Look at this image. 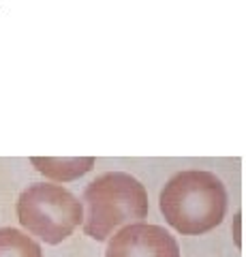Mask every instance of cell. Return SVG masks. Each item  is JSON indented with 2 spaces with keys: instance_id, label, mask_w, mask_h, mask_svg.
Here are the masks:
<instances>
[{
  "instance_id": "obj_1",
  "label": "cell",
  "mask_w": 246,
  "mask_h": 257,
  "mask_svg": "<svg viewBox=\"0 0 246 257\" xmlns=\"http://www.w3.org/2000/svg\"><path fill=\"white\" fill-rule=\"evenodd\" d=\"M165 221L184 236H199L225 219L227 191L216 174L186 170L165 184L158 199Z\"/></svg>"
},
{
  "instance_id": "obj_2",
  "label": "cell",
  "mask_w": 246,
  "mask_h": 257,
  "mask_svg": "<svg viewBox=\"0 0 246 257\" xmlns=\"http://www.w3.org/2000/svg\"><path fill=\"white\" fill-rule=\"evenodd\" d=\"M84 231L94 240H107L118 227L148 216V195L137 178L124 172H107L84 191Z\"/></svg>"
},
{
  "instance_id": "obj_3",
  "label": "cell",
  "mask_w": 246,
  "mask_h": 257,
  "mask_svg": "<svg viewBox=\"0 0 246 257\" xmlns=\"http://www.w3.org/2000/svg\"><path fill=\"white\" fill-rule=\"evenodd\" d=\"M18 219L24 229L43 242L60 244L84 221V206L56 182H35L18 199Z\"/></svg>"
},
{
  "instance_id": "obj_4",
  "label": "cell",
  "mask_w": 246,
  "mask_h": 257,
  "mask_svg": "<svg viewBox=\"0 0 246 257\" xmlns=\"http://www.w3.org/2000/svg\"><path fill=\"white\" fill-rule=\"evenodd\" d=\"M105 257H180V246L158 225L131 223L114 234Z\"/></svg>"
},
{
  "instance_id": "obj_5",
  "label": "cell",
  "mask_w": 246,
  "mask_h": 257,
  "mask_svg": "<svg viewBox=\"0 0 246 257\" xmlns=\"http://www.w3.org/2000/svg\"><path fill=\"white\" fill-rule=\"evenodd\" d=\"M39 172L47 176L50 180H58V182H69L75 180L79 176H84L86 172L92 170L94 159L92 157H71V159H54V157H33L30 159Z\"/></svg>"
},
{
  "instance_id": "obj_6",
  "label": "cell",
  "mask_w": 246,
  "mask_h": 257,
  "mask_svg": "<svg viewBox=\"0 0 246 257\" xmlns=\"http://www.w3.org/2000/svg\"><path fill=\"white\" fill-rule=\"evenodd\" d=\"M0 257H43V251L33 238L15 227L0 229Z\"/></svg>"
}]
</instances>
